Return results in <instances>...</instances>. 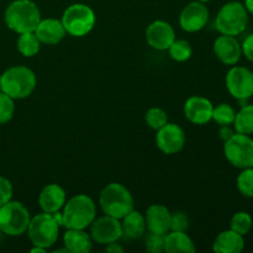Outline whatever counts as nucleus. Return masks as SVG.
<instances>
[{
  "instance_id": "nucleus-23",
  "label": "nucleus",
  "mask_w": 253,
  "mask_h": 253,
  "mask_svg": "<svg viewBox=\"0 0 253 253\" xmlns=\"http://www.w3.org/2000/svg\"><path fill=\"white\" fill-rule=\"evenodd\" d=\"M165 251L167 253H194L195 245L185 231H170L165 236Z\"/></svg>"
},
{
  "instance_id": "nucleus-4",
  "label": "nucleus",
  "mask_w": 253,
  "mask_h": 253,
  "mask_svg": "<svg viewBox=\"0 0 253 253\" xmlns=\"http://www.w3.org/2000/svg\"><path fill=\"white\" fill-rule=\"evenodd\" d=\"M62 226V215L58 212H42L30 220L27 235L34 246L48 250L58 239L59 227Z\"/></svg>"
},
{
  "instance_id": "nucleus-19",
  "label": "nucleus",
  "mask_w": 253,
  "mask_h": 253,
  "mask_svg": "<svg viewBox=\"0 0 253 253\" xmlns=\"http://www.w3.org/2000/svg\"><path fill=\"white\" fill-rule=\"evenodd\" d=\"M37 39L41 43L44 44H57L64 39L67 35L66 29L61 20L57 19H41L35 30Z\"/></svg>"
},
{
  "instance_id": "nucleus-9",
  "label": "nucleus",
  "mask_w": 253,
  "mask_h": 253,
  "mask_svg": "<svg viewBox=\"0 0 253 253\" xmlns=\"http://www.w3.org/2000/svg\"><path fill=\"white\" fill-rule=\"evenodd\" d=\"M224 153L226 160L239 169L253 167V140L250 135L235 132L225 141Z\"/></svg>"
},
{
  "instance_id": "nucleus-18",
  "label": "nucleus",
  "mask_w": 253,
  "mask_h": 253,
  "mask_svg": "<svg viewBox=\"0 0 253 253\" xmlns=\"http://www.w3.org/2000/svg\"><path fill=\"white\" fill-rule=\"evenodd\" d=\"M40 208L43 212L54 214L58 212L66 204V192L58 184H47L42 188L39 195Z\"/></svg>"
},
{
  "instance_id": "nucleus-11",
  "label": "nucleus",
  "mask_w": 253,
  "mask_h": 253,
  "mask_svg": "<svg viewBox=\"0 0 253 253\" xmlns=\"http://www.w3.org/2000/svg\"><path fill=\"white\" fill-rule=\"evenodd\" d=\"M157 147L166 155H175L185 145V133L177 124H166L156 135Z\"/></svg>"
},
{
  "instance_id": "nucleus-1",
  "label": "nucleus",
  "mask_w": 253,
  "mask_h": 253,
  "mask_svg": "<svg viewBox=\"0 0 253 253\" xmlns=\"http://www.w3.org/2000/svg\"><path fill=\"white\" fill-rule=\"evenodd\" d=\"M6 26L16 34L32 32L41 21V11L32 0H14L4 14Z\"/></svg>"
},
{
  "instance_id": "nucleus-35",
  "label": "nucleus",
  "mask_w": 253,
  "mask_h": 253,
  "mask_svg": "<svg viewBox=\"0 0 253 253\" xmlns=\"http://www.w3.org/2000/svg\"><path fill=\"white\" fill-rule=\"evenodd\" d=\"M242 54H245L249 61L253 62V34L249 35V36L245 39V41L242 42Z\"/></svg>"
},
{
  "instance_id": "nucleus-37",
  "label": "nucleus",
  "mask_w": 253,
  "mask_h": 253,
  "mask_svg": "<svg viewBox=\"0 0 253 253\" xmlns=\"http://www.w3.org/2000/svg\"><path fill=\"white\" fill-rule=\"evenodd\" d=\"M106 252L109 253H123L124 249L121 247L120 244H118V241L111 242V244L106 245Z\"/></svg>"
},
{
  "instance_id": "nucleus-38",
  "label": "nucleus",
  "mask_w": 253,
  "mask_h": 253,
  "mask_svg": "<svg viewBox=\"0 0 253 253\" xmlns=\"http://www.w3.org/2000/svg\"><path fill=\"white\" fill-rule=\"evenodd\" d=\"M245 7L249 11V14L253 15V0H245Z\"/></svg>"
},
{
  "instance_id": "nucleus-40",
  "label": "nucleus",
  "mask_w": 253,
  "mask_h": 253,
  "mask_svg": "<svg viewBox=\"0 0 253 253\" xmlns=\"http://www.w3.org/2000/svg\"><path fill=\"white\" fill-rule=\"evenodd\" d=\"M198 1H200V2H204V4H207L208 1H210V0H198Z\"/></svg>"
},
{
  "instance_id": "nucleus-17",
  "label": "nucleus",
  "mask_w": 253,
  "mask_h": 253,
  "mask_svg": "<svg viewBox=\"0 0 253 253\" xmlns=\"http://www.w3.org/2000/svg\"><path fill=\"white\" fill-rule=\"evenodd\" d=\"M170 214L172 212L162 204H153L146 211V227L148 231L158 235H166L170 231Z\"/></svg>"
},
{
  "instance_id": "nucleus-7",
  "label": "nucleus",
  "mask_w": 253,
  "mask_h": 253,
  "mask_svg": "<svg viewBox=\"0 0 253 253\" xmlns=\"http://www.w3.org/2000/svg\"><path fill=\"white\" fill-rule=\"evenodd\" d=\"M31 215L20 202H7L0 207V231L6 236H21L27 231Z\"/></svg>"
},
{
  "instance_id": "nucleus-33",
  "label": "nucleus",
  "mask_w": 253,
  "mask_h": 253,
  "mask_svg": "<svg viewBox=\"0 0 253 253\" xmlns=\"http://www.w3.org/2000/svg\"><path fill=\"white\" fill-rule=\"evenodd\" d=\"M189 229V217L185 212L175 211L170 214V231H187Z\"/></svg>"
},
{
  "instance_id": "nucleus-26",
  "label": "nucleus",
  "mask_w": 253,
  "mask_h": 253,
  "mask_svg": "<svg viewBox=\"0 0 253 253\" xmlns=\"http://www.w3.org/2000/svg\"><path fill=\"white\" fill-rule=\"evenodd\" d=\"M253 220L251 215L246 211H237L235 212L234 216L231 217V222H230V229L234 230L237 234L245 235L249 234L252 229Z\"/></svg>"
},
{
  "instance_id": "nucleus-28",
  "label": "nucleus",
  "mask_w": 253,
  "mask_h": 253,
  "mask_svg": "<svg viewBox=\"0 0 253 253\" xmlns=\"http://www.w3.org/2000/svg\"><path fill=\"white\" fill-rule=\"evenodd\" d=\"M168 51H169V56L172 57V59L177 62L188 61L193 53L192 46L185 40H174Z\"/></svg>"
},
{
  "instance_id": "nucleus-16",
  "label": "nucleus",
  "mask_w": 253,
  "mask_h": 253,
  "mask_svg": "<svg viewBox=\"0 0 253 253\" xmlns=\"http://www.w3.org/2000/svg\"><path fill=\"white\" fill-rule=\"evenodd\" d=\"M214 105L204 96H190L184 104L185 118L195 125H205L212 119Z\"/></svg>"
},
{
  "instance_id": "nucleus-2",
  "label": "nucleus",
  "mask_w": 253,
  "mask_h": 253,
  "mask_svg": "<svg viewBox=\"0 0 253 253\" xmlns=\"http://www.w3.org/2000/svg\"><path fill=\"white\" fill-rule=\"evenodd\" d=\"M61 215L62 226L67 229L85 230L95 220V203L85 194L74 195L64 204Z\"/></svg>"
},
{
  "instance_id": "nucleus-29",
  "label": "nucleus",
  "mask_w": 253,
  "mask_h": 253,
  "mask_svg": "<svg viewBox=\"0 0 253 253\" xmlns=\"http://www.w3.org/2000/svg\"><path fill=\"white\" fill-rule=\"evenodd\" d=\"M237 189L244 197L253 198V167L245 168L237 177Z\"/></svg>"
},
{
  "instance_id": "nucleus-32",
  "label": "nucleus",
  "mask_w": 253,
  "mask_h": 253,
  "mask_svg": "<svg viewBox=\"0 0 253 253\" xmlns=\"http://www.w3.org/2000/svg\"><path fill=\"white\" fill-rule=\"evenodd\" d=\"M165 236L150 232L146 237V250L151 253H161L165 251Z\"/></svg>"
},
{
  "instance_id": "nucleus-21",
  "label": "nucleus",
  "mask_w": 253,
  "mask_h": 253,
  "mask_svg": "<svg viewBox=\"0 0 253 253\" xmlns=\"http://www.w3.org/2000/svg\"><path fill=\"white\" fill-rule=\"evenodd\" d=\"M63 244L67 251L71 253H88L93 249V239L84 230L67 229Z\"/></svg>"
},
{
  "instance_id": "nucleus-13",
  "label": "nucleus",
  "mask_w": 253,
  "mask_h": 253,
  "mask_svg": "<svg viewBox=\"0 0 253 253\" xmlns=\"http://www.w3.org/2000/svg\"><path fill=\"white\" fill-rule=\"evenodd\" d=\"M209 9L204 2L192 1L180 12L179 25L184 31L198 32L204 29L209 21Z\"/></svg>"
},
{
  "instance_id": "nucleus-24",
  "label": "nucleus",
  "mask_w": 253,
  "mask_h": 253,
  "mask_svg": "<svg viewBox=\"0 0 253 253\" xmlns=\"http://www.w3.org/2000/svg\"><path fill=\"white\" fill-rule=\"evenodd\" d=\"M235 131L245 135L253 133V104H246L241 106L239 113H236L234 121Z\"/></svg>"
},
{
  "instance_id": "nucleus-15",
  "label": "nucleus",
  "mask_w": 253,
  "mask_h": 253,
  "mask_svg": "<svg viewBox=\"0 0 253 253\" xmlns=\"http://www.w3.org/2000/svg\"><path fill=\"white\" fill-rule=\"evenodd\" d=\"M214 53L220 62L227 66L239 63L242 56L241 43L235 36L221 35L214 42Z\"/></svg>"
},
{
  "instance_id": "nucleus-22",
  "label": "nucleus",
  "mask_w": 253,
  "mask_h": 253,
  "mask_svg": "<svg viewBox=\"0 0 253 253\" xmlns=\"http://www.w3.org/2000/svg\"><path fill=\"white\" fill-rule=\"evenodd\" d=\"M146 220L145 216L140 211L133 209L127 215L123 217L121 222V232L124 239L126 240H137L145 235L146 231Z\"/></svg>"
},
{
  "instance_id": "nucleus-25",
  "label": "nucleus",
  "mask_w": 253,
  "mask_h": 253,
  "mask_svg": "<svg viewBox=\"0 0 253 253\" xmlns=\"http://www.w3.org/2000/svg\"><path fill=\"white\" fill-rule=\"evenodd\" d=\"M41 48V42L37 39L35 31L20 34L17 39V51L25 57L36 56Z\"/></svg>"
},
{
  "instance_id": "nucleus-8",
  "label": "nucleus",
  "mask_w": 253,
  "mask_h": 253,
  "mask_svg": "<svg viewBox=\"0 0 253 253\" xmlns=\"http://www.w3.org/2000/svg\"><path fill=\"white\" fill-rule=\"evenodd\" d=\"M95 12L85 4H73L64 10L62 24L67 34L74 37H83L93 30L95 25Z\"/></svg>"
},
{
  "instance_id": "nucleus-10",
  "label": "nucleus",
  "mask_w": 253,
  "mask_h": 253,
  "mask_svg": "<svg viewBox=\"0 0 253 253\" xmlns=\"http://www.w3.org/2000/svg\"><path fill=\"white\" fill-rule=\"evenodd\" d=\"M229 93L237 100H249L253 95V72L246 67L234 66L225 78Z\"/></svg>"
},
{
  "instance_id": "nucleus-20",
  "label": "nucleus",
  "mask_w": 253,
  "mask_h": 253,
  "mask_svg": "<svg viewBox=\"0 0 253 253\" xmlns=\"http://www.w3.org/2000/svg\"><path fill=\"white\" fill-rule=\"evenodd\" d=\"M244 249V236L231 229L220 232L212 244V250L216 253H241Z\"/></svg>"
},
{
  "instance_id": "nucleus-12",
  "label": "nucleus",
  "mask_w": 253,
  "mask_h": 253,
  "mask_svg": "<svg viewBox=\"0 0 253 253\" xmlns=\"http://www.w3.org/2000/svg\"><path fill=\"white\" fill-rule=\"evenodd\" d=\"M90 236L93 241L100 245H108L121 239V222L113 216H101L90 225Z\"/></svg>"
},
{
  "instance_id": "nucleus-27",
  "label": "nucleus",
  "mask_w": 253,
  "mask_h": 253,
  "mask_svg": "<svg viewBox=\"0 0 253 253\" xmlns=\"http://www.w3.org/2000/svg\"><path fill=\"white\" fill-rule=\"evenodd\" d=\"M235 116H236V111L231 105H229V104H219L212 110L211 120H214L220 126L232 125L235 121Z\"/></svg>"
},
{
  "instance_id": "nucleus-3",
  "label": "nucleus",
  "mask_w": 253,
  "mask_h": 253,
  "mask_svg": "<svg viewBox=\"0 0 253 253\" xmlns=\"http://www.w3.org/2000/svg\"><path fill=\"white\" fill-rule=\"evenodd\" d=\"M36 83L34 71L25 66L10 67L0 76V90L14 100L31 95Z\"/></svg>"
},
{
  "instance_id": "nucleus-31",
  "label": "nucleus",
  "mask_w": 253,
  "mask_h": 253,
  "mask_svg": "<svg viewBox=\"0 0 253 253\" xmlns=\"http://www.w3.org/2000/svg\"><path fill=\"white\" fill-rule=\"evenodd\" d=\"M15 113L14 99L0 90V125L9 123Z\"/></svg>"
},
{
  "instance_id": "nucleus-30",
  "label": "nucleus",
  "mask_w": 253,
  "mask_h": 253,
  "mask_svg": "<svg viewBox=\"0 0 253 253\" xmlns=\"http://www.w3.org/2000/svg\"><path fill=\"white\" fill-rule=\"evenodd\" d=\"M145 119L147 125L156 131L160 130L161 127H163L168 123L167 113L161 108H151L146 113Z\"/></svg>"
},
{
  "instance_id": "nucleus-39",
  "label": "nucleus",
  "mask_w": 253,
  "mask_h": 253,
  "mask_svg": "<svg viewBox=\"0 0 253 253\" xmlns=\"http://www.w3.org/2000/svg\"><path fill=\"white\" fill-rule=\"evenodd\" d=\"M31 252L32 253H39V252L43 253V252H46V249H42V247H40V246H34V249H31Z\"/></svg>"
},
{
  "instance_id": "nucleus-34",
  "label": "nucleus",
  "mask_w": 253,
  "mask_h": 253,
  "mask_svg": "<svg viewBox=\"0 0 253 253\" xmlns=\"http://www.w3.org/2000/svg\"><path fill=\"white\" fill-rule=\"evenodd\" d=\"M12 198V184L7 178L0 175V207L10 202Z\"/></svg>"
},
{
  "instance_id": "nucleus-14",
  "label": "nucleus",
  "mask_w": 253,
  "mask_h": 253,
  "mask_svg": "<svg viewBox=\"0 0 253 253\" xmlns=\"http://www.w3.org/2000/svg\"><path fill=\"white\" fill-rule=\"evenodd\" d=\"M175 40V32L172 25L162 20H156L146 30V41L148 46L157 51H166Z\"/></svg>"
},
{
  "instance_id": "nucleus-5",
  "label": "nucleus",
  "mask_w": 253,
  "mask_h": 253,
  "mask_svg": "<svg viewBox=\"0 0 253 253\" xmlns=\"http://www.w3.org/2000/svg\"><path fill=\"white\" fill-rule=\"evenodd\" d=\"M99 204L104 214L120 220L133 210V198L123 184L110 183L100 192Z\"/></svg>"
},
{
  "instance_id": "nucleus-6",
  "label": "nucleus",
  "mask_w": 253,
  "mask_h": 253,
  "mask_svg": "<svg viewBox=\"0 0 253 253\" xmlns=\"http://www.w3.org/2000/svg\"><path fill=\"white\" fill-rule=\"evenodd\" d=\"M249 24V11L240 1H229L220 9L215 19V27L221 35L239 36Z\"/></svg>"
},
{
  "instance_id": "nucleus-36",
  "label": "nucleus",
  "mask_w": 253,
  "mask_h": 253,
  "mask_svg": "<svg viewBox=\"0 0 253 253\" xmlns=\"http://www.w3.org/2000/svg\"><path fill=\"white\" fill-rule=\"evenodd\" d=\"M235 132L236 131L232 130L231 127H230V125H225V126H221V128H220L219 131V135H220V138H221L222 141H227L230 137H232V136L235 135Z\"/></svg>"
}]
</instances>
